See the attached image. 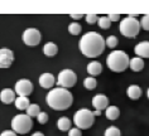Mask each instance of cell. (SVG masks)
I'll use <instances>...</instances> for the list:
<instances>
[{"label":"cell","mask_w":149,"mask_h":136,"mask_svg":"<svg viewBox=\"0 0 149 136\" xmlns=\"http://www.w3.org/2000/svg\"><path fill=\"white\" fill-rule=\"evenodd\" d=\"M106 44L105 39L97 32H87L81 37L79 42V48L81 53L87 58H96L101 56Z\"/></svg>","instance_id":"1"},{"label":"cell","mask_w":149,"mask_h":136,"mask_svg":"<svg viewBox=\"0 0 149 136\" xmlns=\"http://www.w3.org/2000/svg\"><path fill=\"white\" fill-rule=\"evenodd\" d=\"M46 101L51 108L56 110V111H65V110L70 108L72 106L73 96L66 88L57 87L48 92Z\"/></svg>","instance_id":"2"},{"label":"cell","mask_w":149,"mask_h":136,"mask_svg":"<svg viewBox=\"0 0 149 136\" xmlns=\"http://www.w3.org/2000/svg\"><path fill=\"white\" fill-rule=\"evenodd\" d=\"M129 57L124 50H114L106 58V64L113 72H124L129 67Z\"/></svg>","instance_id":"3"},{"label":"cell","mask_w":149,"mask_h":136,"mask_svg":"<svg viewBox=\"0 0 149 136\" xmlns=\"http://www.w3.org/2000/svg\"><path fill=\"white\" fill-rule=\"evenodd\" d=\"M95 116L94 112L90 111L88 108H81L73 115V124L76 125L77 128L80 130H87L94 125Z\"/></svg>","instance_id":"4"},{"label":"cell","mask_w":149,"mask_h":136,"mask_svg":"<svg viewBox=\"0 0 149 136\" xmlns=\"http://www.w3.org/2000/svg\"><path fill=\"white\" fill-rule=\"evenodd\" d=\"M120 33L126 38H135V37L139 34L140 30V23L139 20L136 19L135 17H126L121 20L120 23Z\"/></svg>","instance_id":"5"},{"label":"cell","mask_w":149,"mask_h":136,"mask_svg":"<svg viewBox=\"0 0 149 136\" xmlns=\"http://www.w3.org/2000/svg\"><path fill=\"white\" fill-rule=\"evenodd\" d=\"M33 127V121L28 115H17L12 120V130L15 134H28Z\"/></svg>","instance_id":"6"},{"label":"cell","mask_w":149,"mask_h":136,"mask_svg":"<svg viewBox=\"0 0 149 136\" xmlns=\"http://www.w3.org/2000/svg\"><path fill=\"white\" fill-rule=\"evenodd\" d=\"M76 82H77V76L72 69L66 68V69H62V71L58 73L57 84L59 87L68 90V88L73 87L74 84H76Z\"/></svg>","instance_id":"7"},{"label":"cell","mask_w":149,"mask_h":136,"mask_svg":"<svg viewBox=\"0 0 149 136\" xmlns=\"http://www.w3.org/2000/svg\"><path fill=\"white\" fill-rule=\"evenodd\" d=\"M23 42L29 47L38 46L42 40V34L37 28H28L23 32Z\"/></svg>","instance_id":"8"},{"label":"cell","mask_w":149,"mask_h":136,"mask_svg":"<svg viewBox=\"0 0 149 136\" xmlns=\"http://www.w3.org/2000/svg\"><path fill=\"white\" fill-rule=\"evenodd\" d=\"M14 92L18 95V97H28L33 92V83L27 78L17 81L15 86H14Z\"/></svg>","instance_id":"9"},{"label":"cell","mask_w":149,"mask_h":136,"mask_svg":"<svg viewBox=\"0 0 149 136\" xmlns=\"http://www.w3.org/2000/svg\"><path fill=\"white\" fill-rule=\"evenodd\" d=\"M14 62V53L9 48H0V68H9Z\"/></svg>","instance_id":"10"},{"label":"cell","mask_w":149,"mask_h":136,"mask_svg":"<svg viewBox=\"0 0 149 136\" xmlns=\"http://www.w3.org/2000/svg\"><path fill=\"white\" fill-rule=\"evenodd\" d=\"M92 106L95 107L96 111L106 110L107 107H109V98H107L105 95H102V93L96 95V96L92 97Z\"/></svg>","instance_id":"11"},{"label":"cell","mask_w":149,"mask_h":136,"mask_svg":"<svg viewBox=\"0 0 149 136\" xmlns=\"http://www.w3.org/2000/svg\"><path fill=\"white\" fill-rule=\"evenodd\" d=\"M56 84V78L52 73H43L39 77V86L46 88V90H51Z\"/></svg>","instance_id":"12"},{"label":"cell","mask_w":149,"mask_h":136,"mask_svg":"<svg viewBox=\"0 0 149 136\" xmlns=\"http://www.w3.org/2000/svg\"><path fill=\"white\" fill-rule=\"evenodd\" d=\"M134 52L139 58H149V42L148 40H144V42L138 43L134 48Z\"/></svg>","instance_id":"13"},{"label":"cell","mask_w":149,"mask_h":136,"mask_svg":"<svg viewBox=\"0 0 149 136\" xmlns=\"http://www.w3.org/2000/svg\"><path fill=\"white\" fill-rule=\"evenodd\" d=\"M15 92L10 88H4V90L0 92V101L3 104H12L15 101Z\"/></svg>","instance_id":"14"},{"label":"cell","mask_w":149,"mask_h":136,"mask_svg":"<svg viewBox=\"0 0 149 136\" xmlns=\"http://www.w3.org/2000/svg\"><path fill=\"white\" fill-rule=\"evenodd\" d=\"M86 69H87V73L90 75V77H96L102 72V66L100 62L94 61V62H90V63L87 64Z\"/></svg>","instance_id":"15"},{"label":"cell","mask_w":149,"mask_h":136,"mask_svg":"<svg viewBox=\"0 0 149 136\" xmlns=\"http://www.w3.org/2000/svg\"><path fill=\"white\" fill-rule=\"evenodd\" d=\"M129 67L132 68V71L134 72H140L144 68V61L139 57H134L129 62Z\"/></svg>","instance_id":"16"},{"label":"cell","mask_w":149,"mask_h":136,"mask_svg":"<svg viewBox=\"0 0 149 136\" xmlns=\"http://www.w3.org/2000/svg\"><path fill=\"white\" fill-rule=\"evenodd\" d=\"M126 93H128L129 98H132V100H138V98L141 96V88L139 86H136V84H132V86L128 87Z\"/></svg>","instance_id":"17"},{"label":"cell","mask_w":149,"mask_h":136,"mask_svg":"<svg viewBox=\"0 0 149 136\" xmlns=\"http://www.w3.org/2000/svg\"><path fill=\"white\" fill-rule=\"evenodd\" d=\"M43 52L47 57H54L58 52V47L56 46L53 42H48L44 44V48H43Z\"/></svg>","instance_id":"18"},{"label":"cell","mask_w":149,"mask_h":136,"mask_svg":"<svg viewBox=\"0 0 149 136\" xmlns=\"http://www.w3.org/2000/svg\"><path fill=\"white\" fill-rule=\"evenodd\" d=\"M105 115H106V119L107 120H116L119 116H120V110H119L116 106H109L106 110H105Z\"/></svg>","instance_id":"19"},{"label":"cell","mask_w":149,"mask_h":136,"mask_svg":"<svg viewBox=\"0 0 149 136\" xmlns=\"http://www.w3.org/2000/svg\"><path fill=\"white\" fill-rule=\"evenodd\" d=\"M14 104H15V107L18 110H20V111H23V110H27L28 106L31 105V104H29L28 97H17L15 101H14Z\"/></svg>","instance_id":"20"},{"label":"cell","mask_w":149,"mask_h":136,"mask_svg":"<svg viewBox=\"0 0 149 136\" xmlns=\"http://www.w3.org/2000/svg\"><path fill=\"white\" fill-rule=\"evenodd\" d=\"M57 127L61 131H70L71 130V121L67 117H61L57 121Z\"/></svg>","instance_id":"21"},{"label":"cell","mask_w":149,"mask_h":136,"mask_svg":"<svg viewBox=\"0 0 149 136\" xmlns=\"http://www.w3.org/2000/svg\"><path fill=\"white\" fill-rule=\"evenodd\" d=\"M25 111H27V113H25V115H28L29 117H37L39 115V112H40V108H39V106L38 105H36V104H32V105H29L28 106V108L25 110Z\"/></svg>","instance_id":"22"},{"label":"cell","mask_w":149,"mask_h":136,"mask_svg":"<svg viewBox=\"0 0 149 136\" xmlns=\"http://www.w3.org/2000/svg\"><path fill=\"white\" fill-rule=\"evenodd\" d=\"M84 86L86 90H94L97 86V81H96L95 77H87V78L84 79Z\"/></svg>","instance_id":"23"},{"label":"cell","mask_w":149,"mask_h":136,"mask_svg":"<svg viewBox=\"0 0 149 136\" xmlns=\"http://www.w3.org/2000/svg\"><path fill=\"white\" fill-rule=\"evenodd\" d=\"M81 30H82V27H81L79 23H76V21H73V23H71L68 25V32H70V34H72V35L80 34Z\"/></svg>","instance_id":"24"},{"label":"cell","mask_w":149,"mask_h":136,"mask_svg":"<svg viewBox=\"0 0 149 136\" xmlns=\"http://www.w3.org/2000/svg\"><path fill=\"white\" fill-rule=\"evenodd\" d=\"M97 24H99V27L101 29H109L110 25H111V21H110V19L107 17H99Z\"/></svg>","instance_id":"25"},{"label":"cell","mask_w":149,"mask_h":136,"mask_svg":"<svg viewBox=\"0 0 149 136\" xmlns=\"http://www.w3.org/2000/svg\"><path fill=\"white\" fill-rule=\"evenodd\" d=\"M104 135L105 136H121V132H120V130H119L118 127L110 126V127H107L105 130V134Z\"/></svg>","instance_id":"26"},{"label":"cell","mask_w":149,"mask_h":136,"mask_svg":"<svg viewBox=\"0 0 149 136\" xmlns=\"http://www.w3.org/2000/svg\"><path fill=\"white\" fill-rule=\"evenodd\" d=\"M118 43H119V40H118V38L115 35L107 37L106 40H105V44L109 47V48H115V47L118 46Z\"/></svg>","instance_id":"27"},{"label":"cell","mask_w":149,"mask_h":136,"mask_svg":"<svg viewBox=\"0 0 149 136\" xmlns=\"http://www.w3.org/2000/svg\"><path fill=\"white\" fill-rule=\"evenodd\" d=\"M37 121H38L39 124H46L48 121V113L44 112V111H40L39 115L37 116Z\"/></svg>","instance_id":"28"},{"label":"cell","mask_w":149,"mask_h":136,"mask_svg":"<svg viewBox=\"0 0 149 136\" xmlns=\"http://www.w3.org/2000/svg\"><path fill=\"white\" fill-rule=\"evenodd\" d=\"M139 23H140V27L143 28L144 30H149V15H144Z\"/></svg>","instance_id":"29"},{"label":"cell","mask_w":149,"mask_h":136,"mask_svg":"<svg viewBox=\"0 0 149 136\" xmlns=\"http://www.w3.org/2000/svg\"><path fill=\"white\" fill-rule=\"evenodd\" d=\"M97 19H99V17L96 15V14H87V15H86L87 24H95V23H97Z\"/></svg>","instance_id":"30"},{"label":"cell","mask_w":149,"mask_h":136,"mask_svg":"<svg viewBox=\"0 0 149 136\" xmlns=\"http://www.w3.org/2000/svg\"><path fill=\"white\" fill-rule=\"evenodd\" d=\"M68 136H82V134H81L80 128L73 127V128H71V130L68 131Z\"/></svg>","instance_id":"31"},{"label":"cell","mask_w":149,"mask_h":136,"mask_svg":"<svg viewBox=\"0 0 149 136\" xmlns=\"http://www.w3.org/2000/svg\"><path fill=\"white\" fill-rule=\"evenodd\" d=\"M0 136H18L13 130H4L0 134Z\"/></svg>","instance_id":"32"},{"label":"cell","mask_w":149,"mask_h":136,"mask_svg":"<svg viewBox=\"0 0 149 136\" xmlns=\"http://www.w3.org/2000/svg\"><path fill=\"white\" fill-rule=\"evenodd\" d=\"M107 18L110 19V21H118L120 19V15H119V14H109Z\"/></svg>","instance_id":"33"},{"label":"cell","mask_w":149,"mask_h":136,"mask_svg":"<svg viewBox=\"0 0 149 136\" xmlns=\"http://www.w3.org/2000/svg\"><path fill=\"white\" fill-rule=\"evenodd\" d=\"M70 17L71 18H72V19H81V18H82L84 15H82V14H70Z\"/></svg>","instance_id":"34"},{"label":"cell","mask_w":149,"mask_h":136,"mask_svg":"<svg viewBox=\"0 0 149 136\" xmlns=\"http://www.w3.org/2000/svg\"><path fill=\"white\" fill-rule=\"evenodd\" d=\"M32 136H44V134L43 132H39V131H37V132H34Z\"/></svg>","instance_id":"35"},{"label":"cell","mask_w":149,"mask_h":136,"mask_svg":"<svg viewBox=\"0 0 149 136\" xmlns=\"http://www.w3.org/2000/svg\"><path fill=\"white\" fill-rule=\"evenodd\" d=\"M100 115H101V111H96V110H95V111H94V116H100Z\"/></svg>","instance_id":"36"},{"label":"cell","mask_w":149,"mask_h":136,"mask_svg":"<svg viewBox=\"0 0 149 136\" xmlns=\"http://www.w3.org/2000/svg\"><path fill=\"white\" fill-rule=\"evenodd\" d=\"M147 96H148V98H149V88H148V91H147Z\"/></svg>","instance_id":"37"}]
</instances>
